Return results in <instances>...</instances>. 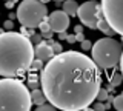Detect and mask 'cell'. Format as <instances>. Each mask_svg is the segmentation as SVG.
<instances>
[{"label": "cell", "mask_w": 123, "mask_h": 111, "mask_svg": "<svg viewBox=\"0 0 123 111\" xmlns=\"http://www.w3.org/2000/svg\"><path fill=\"white\" fill-rule=\"evenodd\" d=\"M42 90L62 111L88 110L102 88L98 65L79 51H62L42 70Z\"/></svg>", "instance_id": "cell-1"}, {"label": "cell", "mask_w": 123, "mask_h": 111, "mask_svg": "<svg viewBox=\"0 0 123 111\" xmlns=\"http://www.w3.org/2000/svg\"><path fill=\"white\" fill-rule=\"evenodd\" d=\"M2 45V63L0 74L2 77H17L31 70L36 48L28 36L15 31H2L0 34Z\"/></svg>", "instance_id": "cell-2"}, {"label": "cell", "mask_w": 123, "mask_h": 111, "mask_svg": "<svg viewBox=\"0 0 123 111\" xmlns=\"http://www.w3.org/2000/svg\"><path fill=\"white\" fill-rule=\"evenodd\" d=\"M32 103L29 86L15 77H3L0 82V110L29 111Z\"/></svg>", "instance_id": "cell-3"}, {"label": "cell", "mask_w": 123, "mask_h": 111, "mask_svg": "<svg viewBox=\"0 0 123 111\" xmlns=\"http://www.w3.org/2000/svg\"><path fill=\"white\" fill-rule=\"evenodd\" d=\"M92 59L102 70H111V68L120 65V59L123 54V45L120 40L114 37H105L98 39L92 45Z\"/></svg>", "instance_id": "cell-4"}, {"label": "cell", "mask_w": 123, "mask_h": 111, "mask_svg": "<svg viewBox=\"0 0 123 111\" xmlns=\"http://www.w3.org/2000/svg\"><path fill=\"white\" fill-rule=\"evenodd\" d=\"M45 5L42 0H22L17 8V20L26 28H37L48 16Z\"/></svg>", "instance_id": "cell-5"}, {"label": "cell", "mask_w": 123, "mask_h": 111, "mask_svg": "<svg viewBox=\"0 0 123 111\" xmlns=\"http://www.w3.org/2000/svg\"><path fill=\"white\" fill-rule=\"evenodd\" d=\"M102 11L114 31L123 37V0H102Z\"/></svg>", "instance_id": "cell-6"}, {"label": "cell", "mask_w": 123, "mask_h": 111, "mask_svg": "<svg viewBox=\"0 0 123 111\" xmlns=\"http://www.w3.org/2000/svg\"><path fill=\"white\" fill-rule=\"evenodd\" d=\"M77 16H79L82 25L88 26L91 29H97L98 20L103 16L102 5H98L97 0H88V2H85L83 5L79 6V14Z\"/></svg>", "instance_id": "cell-7"}, {"label": "cell", "mask_w": 123, "mask_h": 111, "mask_svg": "<svg viewBox=\"0 0 123 111\" xmlns=\"http://www.w3.org/2000/svg\"><path fill=\"white\" fill-rule=\"evenodd\" d=\"M69 14L66 13V11H52L51 16L48 17L49 23H51V28L54 33H62V31H66V29L69 28Z\"/></svg>", "instance_id": "cell-8"}, {"label": "cell", "mask_w": 123, "mask_h": 111, "mask_svg": "<svg viewBox=\"0 0 123 111\" xmlns=\"http://www.w3.org/2000/svg\"><path fill=\"white\" fill-rule=\"evenodd\" d=\"M54 56H55V52H54L52 45L49 43V40L48 42H40L38 45H36V57L37 59L43 60V62H49Z\"/></svg>", "instance_id": "cell-9"}, {"label": "cell", "mask_w": 123, "mask_h": 111, "mask_svg": "<svg viewBox=\"0 0 123 111\" xmlns=\"http://www.w3.org/2000/svg\"><path fill=\"white\" fill-rule=\"evenodd\" d=\"M97 29H100V31H102L103 34H106V36H109V37H114L115 34H117V33L114 31V28L109 25V22H108L106 19H105V16L100 17L98 25H97Z\"/></svg>", "instance_id": "cell-10"}, {"label": "cell", "mask_w": 123, "mask_h": 111, "mask_svg": "<svg viewBox=\"0 0 123 111\" xmlns=\"http://www.w3.org/2000/svg\"><path fill=\"white\" fill-rule=\"evenodd\" d=\"M31 97H32V103H34V105H42V103L48 102V97H46L45 91L40 90V88L31 90Z\"/></svg>", "instance_id": "cell-11"}, {"label": "cell", "mask_w": 123, "mask_h": 111, "mask_svg": "<svg viewBox=\"0 0 123 111\" xmlns=\"http://www.w3.org/2000/svg\"><path fill=\"white\" fill-rule=\"evenodd\" d=\"M63 11H66L71 17H74L79 14V5L75 0H65L63 2Z\"/></svg>", "instance_id": "cell-12"}, {"label": "cell", "mask_w": 123, "mask_h": 111, "mask_svg": "<svg viewBox=\"0 0 123 111\" xmlns=\"http://www.w3.org/2000/svg\"><path fill=\"white\" fill-rule=\"evenodd\" d=\"M26 85L29 86V90H36V88H38V85H42V80L38 79V76L31 74L29 77H28V82H26Z\"/></svg>", "instance_id": "cell-13"}, {"label": "cell", "mask_w": 123, "mask_h": 111, "mask_svg": "<svg viewBox=\"0 0 123 111\" xmlns=\"http://www.w3.org/2000/svg\"><path fill=\"white\" fill-rule=\"evenodd\" d=\"M112 106L117 111H123V93L122 94H118V96H115L114 97V102H112Z\"/></svg>", "instance_id": "cell-14"}, {"label": "cell", "mask_w": 123, "mask_h": 111, "mask_svg": "<svg viewBox=\"0 0 123 111\" xmlns=\"http://www.w3.org/2000/svg\"><path fill=\"white\" fill-rule=\"evenodd\" d=\"M122 80H123V74L122 72H117V74H114L112 77H111V80H109V83L112 86H118L122 83Z\"/></svg>", "instance_id": "cell-15"}, {"label": "cell", "mask_w": 123, "mask_h": 111, "mask_svg": "<svg viewBox=\"0 0 123 111\" xmlns=\"http://www.w3.org/2000/svg\"><path fill=\"white\" fill-rule=\"evenodd\" d=\"M108 96H109V91H108V88H100L98 94H97V100L100 102H106L108 100Z\"/></svg>", "instance_id": "cell-16"}, {"label": "cell", "mask_w": 123, "mask_h": 111, "mask_svg": "<svg viewBox=\"0 0 123 111\" xmlns=\"http://www.w3.org/2000/svg\"><path fill=\"white\" fill-rule=\"evenodd\" d=\"M31 70L32 71H38V70H43V60H40V59H34L32 60V63H31Z\"/></svg>", "instance_id": "cell-17"}, {"label": "cell", "mask_w": 123, "mask_h": 111, "mask_svg": "<svg viewBox=\"0 0 123 111\" xmlns=\"http://www.w3.org/2000/svg\"><path fill=\"white\" fill-rule=\"evenodd\" d=\"M38 29H40L42 33H48V31H52V28H51V23H49V20H48V19H45V20L42 22L40 25H38Z\"/></svg>", "instance_id": "cell-18"}, {"label": "cell", "mask_w": 123, "mask_h": 111, "mask_svg": "<svg viewBox=\"0 0 123 111\" xmlns=\"http://www.w3.org/2000/svg\"><path fill=\"white\" fill-rule=\"evenodd\" d=\"M54 110H57V108L52 105L51 102L49 103L45 102V103H42V105H37V111H54Z\"/></svg>", "instance_id": "cell-19"}, {"label": "cell", "mask_w": 123, "mask_h": 111, "mask_svg": "<svg viewBox=\"0 0 123 111\" xmlns=\"http://www.w3.org/2000/svg\"><path fill=\"white\" fill-rule=\"evenodd\" d=\"M29 39H31V42H32V43L38 45L40 42H43V34H32Z\"/></svg>", "instance_id": "cell-20"}, {"label": "cell", "mask_w": 123, "mask_h": 111, "mask_svg": "<svg viewBox=\"0 0 123 111\" xmlns=\"http://www.w3.org/2000/svg\"><path fill=\"white\" fill-rule=\"evenodd\" d=\"M49 43L52 45V49H54V52H55V54H59V52H62V51H63V48H62V45H60V43H57V42H54L52 39L49 40Z\"/></svg>", "instance_id": "cell-21"}, {"label": "cell", "mask_w": 123, "mask_h": 111, "mask_svg": "<svg viewBox=\"0 0 123 111\" xmlns=\"http://www.w3.org/2000/svg\"><path fill=\"white\" fill-rule=\"evenodd\" d=\"M80 46H82L83 51H89V49H92V43H91V42L88 40V39H85V40H82Z\"/></svg>", "instance_id": "cell-22"}, {"label": "cell", "mask_w": 123, "mask_h": 111, "mask_svg": "<svg viewBox=\"0 0 123 111\" xmlns=\"http://www.w3.org/2000/svg\"><path fill=\"white\" fill-rule=\"evenodd\" d=\"M3 28H5L6 31H12V29H14V20H11V19H9V20H6L5 25H3Z\"/></svg>", "instance_id": "cell-23"}, {"label": "cell", "mask_w": 123, "mask_h": 111, "mask_svg": "<svg viewBox=\"0 0 123 111\" xmlns=\"http://www.w3.org/2000/svg\"><path fill=\"white\" fill-rule=\"evenodd\" d=\"M92 110H95V111H103V110H106V106H105V103L103 102H100V100H97V103H95L94 106H92Z\"/></svg>", "instance_id": "cell-24"}, {"label": "cell", "mask_w": 123, "mask_h": 111, "mask_svg": "<svg viewBox=\"0 0 123 111\" xmlns=\"http://www.w3.org/2000/svg\"><path fill=\"white\" fill-rule=\"evenodd\" d=\"M66 42H68V43H75V42H77V36H75V33H74V34H71V36H68Z\"/></svg>", "instance_id": "cell-25"}, {"label": "cell", "mask_w": 123, "mask_h": 111, "mask_svg": "<svg viewBox=\"0 0 123 111\" xmlns=\"http://www.w3.org/2000/svg\"><path fill=\"white\" fill-rule=\"evenodd\" d=\"M43 34V39H48V40H51L52 39V34H54V31H48V33H42Z\"/></svg>", "instance_id": "cell-26"}, {"label": "cell", "mask_w": 123, "mask_h": 111, "mask_svg": "<svg viewBox=\"0 0 123 111\" xmlns=\"http://www.w3.org/2000/svg\"><path fill=\"white\" fill-rule=\"evenodd\" d=\"M59 39H60V40H66V39H68V34H66V31H62V33H59Z\"/></svg>", "instance_id": "cell-27"}, {"label": "cell", "mask_w": 123, "mask_h": 111, "mask_svg": "<svg viewBox=\"0 0 123 111\" xmlns=\"http://www.w3.org/2000/svg\"><path fill=\"white\" fill-rule=\"evenodd\" d=\"M6 8L8 9H12L14 8V0H8V2H6Z\"/></svg>", "instance_id": "cell-28"}, {"label": "cell", "mask_w": 123, "mask_h": 111, "mask_svg": "<svg viewBox=\"0 0 123 111\" xmlns=\"http://www.w3.org/2000/svg\"><path fill=\"white\" fill-rule=\"evenodd\" d=\"M74 33H75V34H77V33H83L82 25H77V26H74Z\"/></svg>", "instance_id": "cell-29"}, {"label": "cell", "mask_w": 123, "mask_h": 111, "mask_svg": "<svg viewBox=\"0 0 123 111\" xmlns=\"http://www.w3.org/2000/svg\"><path fill=\"white\" fill-rule=\"evenodd\" d=\"M75 36H77V42H82V40H85V37H83V33H77Z\"/></svg>", "instance_id": "cell-30"}, {"label": "cell", "mask_w": 123, "mask_h": 111, "mask_svg": "<svg viewBox=\"0 0 123 111\" xmlns=\"http://www.w3.org/2000/svg\"><path fill=\"white\" fill-rule=\"evenodd\" d=\"M9 19H11V20H14V19H17V14H14V13H12L11 9H9Z\"/></svg>", "instance_id": "cell-31"}, {"label": "cell", "mask_w": 123, "mask_h": 111, "mask_svg": "<svg viewBox=\"0 0 123 111\" xmlns=\"http://www.w3.org/2000/svg\"><path fill=\"white\" fill-rule=\"evenodd\" d=\"M120 72L123 74V54H122V59H120Z\"/></svg>", "instance_id": "cell-32"}, {"label": "cell", "mask_w": 123, "mask_h": 111, "mask_svg": "<svg viewBox=\"0 0 123 111\" xmlns=\"http://www.w3.org/2000/svg\"><path fill=\"white\" fill-rule=\"evenodd\" d=\"M42 2H43V3H48V2H51V0H42Z\"/></svg>", "instance_id": "cell-33"}, {"label": "cell", "mask_w": 123, "mask_h": 111, "mask_svg": "<svg viewBox=\"0 0 123 111\" xmlns=\"http://www.w3.org/2000/svg\"><path fill=\"white\" fill-rule=\"evenodd\" d=\"M57 2H65V0H57Z\"/></svg>", "instance_id": "cell-34"}, {"label": "cell", "mask_w": 123, "mask_h": 111, "mask_svg": "<svg viewBox=\"0 0 123 111\" xmlns=\"http://www.w3.org/2000/svg\"><path fill=\"white\" fill-rule=\"evenodd\" d=\"M5 2H8V0H5ZM14 2H17V0H14Z\"/></svg>", "instance_id": "cell-35"}]
</instances>
